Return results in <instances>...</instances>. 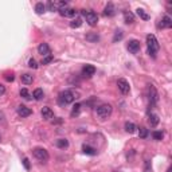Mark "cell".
Instances as JSON below:
<instances>
[{
    "instance_id": "603a6c76",
    "label": "cell",
    "mask_w": 172,
    "mask_h": 172,
    "mask_svg": "<svg viewBox=\"0 0 172 172\" xmlns=\"http://www.w3.org/2000/svg\"><path fill=\"white\" fill-rule=\"evenodd\" d=\"M136 14L140 16V19H142V20H149V15L142 8H137L136 10Z\"/></svg>"
},
{
    "instance_id": "30bf717a",
    "label": "cell",
    "mask_w": 172,
    "mask_h": 172,
    "mask_svg": "<svg viewBox=\"0 0 172 172\" xmlns=\"http://www.w3.org/2000/svg\"><path fill=\"white\" fill-rule=\"evenodd\" d=\"M31 113H32L31 109L27 108V106H24V105H19V106H18V114H19L22 118L31 116Z\"/></svg>"
},
{
    "instance_id": "4fadbf2b",
    "label": "cell",
    "mask_w": 172,
    "mask_h": 172,
    "mask_svg": "<svg viewBox=\"0 0 172 172\" xmlns=\"http://www.w3.org/2000/svg\"><path fill=\"white\" fill-rule=\"evenodd\" d=\"M94 73H96V67H94V66H91V65H85L83 66L82 74L85 77H91V75H94Z\"/></svg>"
},
{
    "instance_id": "8d00e7d4",
    "label": "cell",
    "mask_w": 172,
    "mask_h": 172,
    "mask_svg": "<svg viewBox=\"0 0 172 172\" xmlns=\"http://www.w3.org/2000/svg\"><path fill=\"white\" fill-rule=\"evenodd\" d=\"M144 171H145V172H151V166H149V162H148V160L145 162V168H144Z\"/></svg>"
},
{
    "instance_id": "f35d334b",
    "label": "cell",
    "mask_w": 172,
    "mask_h": 172,
    "mask_svg": "<svg viewBox=\"0 0 172 172\" xmlns=\"http://www.w3.org/2000/svg\"><path fill=\"white\" fill-rule=\"evenodd\" d=\"M167 172H172V168L170 167V168H168V170H167Z\"/></svg>"
},
{
    "instance_id": "74e56055",
    "label": "cell",
    "mask_w": 172,
    "mask_h": 172,
    "mask_svg": "<svg viewBox=\"0 0 172 172\" xmlns=\"http://www.w3.org/2000/svg\"><path fill=\"white\" fill-rule=\"evenodd\" d=\"M4 93H6V86H3L2 83H0V96H3Z\"/></svg>"
},
{
    "instance_id": "d6a6232c",
    "label": "cell",
    "mask_w": 172,
    "mask_h": 172,
    "mask_svg": "<svg viewBox=\"0 0 172 172\" xmlns=\"http://www.w3.org/2000/svg\"><path fill=\"white\" fill-rule=\"evenodd\" d=\"M79 109H81V104H75V105H74V108H73V112H71V116H75V114H78V112H79Z\"/></svg>"
},
{
    "instance_id": "52a82bcc",
    "label": "cell",
    "mask_w": 172,
    "mask_h": 172,
    "mask_svg": "<svg viewBox=\"0 0 172 172\" xmlns=\"http://www.w3.org/2000/svg\"><path fill=\"white\" fill-rule=\"evenodd\" d=\"M126 47H128V50H129V53H132V54H137L141 49L140 42H138L137 39H132V41H129Z\"/></svg>"
},
{
    "instance_id": "1f68e13d",
    "label": "cell",
    "mask_w": 172,
    "mask_h": 172,
    "mask_svg": "<svg viewBox=\"0 0 172 172\" xmlns=\"http://www.w3.org/2000/svg\"><path fill=\"white\" fill-rule=\"evenodd\" d=\"M54 61V57L53 55H49V57H45L42 59V65H49V63H51V62Z\"/></svg>"
},
{
    "instance_id": "4316f807",
    "label": "cell",
    "mask_w": 172,
    "mask_h": 172,
    "mask_svg": "<svg viewBox=\"0 0 172 172\" xmlns=\"http://www.w3.org/2000/svg\"><path fill=\"white\" fill-rule=\"evenodd\" d=\"M57 147L58 148H67L69 141L66 140V138H59V140H57Z\"/></svg>"
},
{
    "instance_id": "cb8c5ba5",
    "label": "cell",
    "mask_w": 172,
    "mask_h": 172,
    "mask_svg": "<svg viewBox=\"0 0 172 172\" xmlns=\"http://www.w3.org/2000/svg\"><path fill=\"white\" fill-rule=\"evenodd\" d=\"M125 130L128 132V133H134V132H136V125H134L133 122L126 121L125 122Z\"/></svg>"
},
{
    "instance_id": "4dcf8cb0",
    "label": "cell",
    "mask_w": 172,
    "mask_h": 172,
    "mask_svg": "<svg viewBox=\"0 0 172 172\" xmlns=\"http://www.w3.org/2000/svg\"><path fill=\"white\" fill-rule=\"evenodd\" d=\"M46 7H47V10H49V11H53V12H54V11H58L57 6H55V2H51V0H50L49 3H47Z\"/></svg>"
},
{
    "instance_id": "277c9868",
    "label": "cell",
    "mask_w": 172,
    "mask_h": 172,
    "mask_svg": "<svg viewBox=\"0 0 172 172\" xmlns=\"http://www.w3.org/2000/svg\"><path fill=\"white\" fill-rule=\"evenodd\" d=\"M81 11H82V15L86 18L87 24L91 26V27L97 26V23H98V15L94 12V11H86V10H81Z\"/></svg>"
},
{
    "instance_id": "9a60e30c",
    "label": "cell",
    "mask_w": 172,
    "mask_h": 172,
    "mask_svg": "<svg viewBox=\"0 0 172 172\" xmlns=\"http://www.w3.org/2000/svg\"><path fill=\"white\" fill-rule=\"evenodd\" d=\"M82 151H83V153H85V155H89V156L97 155V149L93 148V147H90V145H86V144L82 145Z\"/></svg>"
},
{
    "instance_id": "f546056e",
    "label": "cell",
    "mask_w": 172,
    "mask_h": 172,
    "mask_svg": "<svg viewBox=\"0 0 172 172\" xmlns=\"http://www.w3.org/2000/svg\"><path fill=\"white\" fill-rule=\"evenodd\" d=\"M138 136H140V138H147V136H148V129L147 128H140Z\"/></svg>"
},
{
    "instance_id": "6da1fadb",
    "label": "cell",
    "mask_w": 172,
    "mask_h": 172,
    "mask_svg": "<svg viewBox=\"0 0 172 172\" xmlns=\"http://www.w3.org/2000/svg\"><path fill=\"white\" fill-rule=\"evenodd\" d=\"M77 98H79V96L75 93V91H73V90H65V91H62V93L59 94V97H58V102H59V105L65 106V105L71 104V102L74 101V100H77Z\"/></svg>"
},
{
    "instance_id": "8992f818",
    "label": "cell",
    "mask_w": 172,
    "mask_h": 172,
    "mask_svg": "<svg viewBox=\"0 0 172 172\" xmlns=\"http://www.w3.org/2000/svg\"><path fill=\"white\" fill-rule=\"evenodd\" d=\"M117 86H118V90L121 91L122 94H128L130 91V86H129V82L124 78H120L117 81Z\"/></svg>"
},
{
    "instance_id": "ffe728a7",
    "label": "cell",
    "mask_w": 172,
    "mask_h": 172,
    "mask_svg": "<svg viewBox=\"0 0 172 172\" xmlns=\"http://www.w3.org/2000/svg\"><path fill=\"white\" fill-rule=\"evenodd\" d=\"M86 41L90 43H97L100 41V35L96 34V32H89V34L86 35Z\"/></svg>"
},
{
    "instance_id": "d4e9b609",
    "label": "cell",
    "mask_w": 172,
    "mask_h": 172,
    "mask_svg": "<svg viewBox=\"0 0 172 172\" xmlns=\"http://www.w3.org/2000/svg\"><path fill=\"white\" fill-rule=\"evenodd\" d=\"M32 96H34V98H35L36 101H39V100H42L45 94H43V90L42 89H35L34 93H32Z\"/></svg>"
},
{
    "instance_id": "7402d4cb",
    "label": "cell",
    "mask_w": 172,
    "mask_h": 172,
    "mask_svg": "<svg viewBox=\"0 0 172 172\" xmlns=\"http://www.w3.org/2000/svg\"><path fill=\"white\" fill-rule=\"evenodd\" d=\"M35 12L38 14V15L45 14L46 12V6L43 4V3H36V4H35Z\"/></svg>"
},
{
    "instance_id": "d6986e66",
    "label": "cell",
    "mask_w": 172,
    "mask_h": 172,
    "mask_svg": "<svg viewBox=\"0 0 172 172\" xmlns=\"http://www.w3.org/2000/svg\"><path fill=\"white\" fill-rule=\"evenodd\" d=\"M22 82L24 83V85H31L32 82H34V77H32L31 74H28V73H26V74H23L20 77Z\"/></svg>"
},
{
    "instance_id": "7a4b0ae2",
    "label": "cell",
    "mask_w": 172,
    "mask_h": 172,
    "mask_svg": "<svg viewBox=\"0 0 172 172\" xmlns=\"http://www.w3.org/2000/svg\"><path fill=\"white\" fill-rule=\"evenodd\" d=\"M147 46H148L149 55H152L153 58H155L156 54H157V51H159V49H160V45H159L156 36L153 34H148L147 35Z\"/></svg>"
},
{
    "instance_id": "e0dca14e",
    "label": "cell",
    "mask_w": 172,
    "mask_h": 172,
    "mask_svg": "<svg viewBox=\"0 0 172 172\" xmlns=\"http://www.w3.org/2000/svg\"><path fill=\"white\" fill-rule=\"evenodd\" d=\"M159 121H160V118H159V116H157V114H155V113H151V114H149L148 122H149V125H151V126H153V128L157 126Z\"/></svg>"
},
{
    "instance_id": "3957f363",
    "label": "cell",
    "mask_w": 172,
    "mask_h": 172,
    "mask_svg": "<svg viewBox=\"0 0 172 172\" xmlns=\"http://www.w3.org/2000/svg\"><path fill=\"white\" fill-rule=\"evenodd\" d=\"M96 113L100 118H108L112 114V105L109 104H102L96 108Z\"/></svg>"
},
{
    "instance_id": "d590c367",
    "label": "cell",
    "mask_w": 172,
    "mask_h": 172,
    "mask_svg": "<svg viewBox=\"0 0 172 172\" xmlns=\"http://www.w3.org/2000/svg\"><path fill=\"white\" fill-rule=\"evenodd\" d=\"M4 79H6L7 82H12V81H14V75H12V74H11V75L7 74V75H4Z\"/></svg>"
},
{
    "instance_id": "44dd1931",
    "label": "cell",
    "mask_w": 172,
    "mask_h": 172,
    "mask_svg": "<svg viewBox=\"0 0 172 172\" xmlns=\"http://www.w3.org/2000/svg\"><path fill=\"white\" fill-rule=\"evenodd\" d=\"M81 26H82V18H79V16H77L75 19H73L70 22L71 28H78V27H81Z\"/></svg>"
},
{
    "instance_id": "e575fe53",
    "label": "cell",
    "mask_w": 172,
    "mask_h": 172,
    "mask_svg": "<svg viewBox=\"0 0 172 172\" xmlns=\"http://www.w3.org/2000/svg\"><path fill=\"white\" fill-rule=\"evenodd\" d=\"M22 162H23V166H24V168H26V170H30V160H28L27 159V157H24V159L23 160H22Z\"/></svg>"
},
{
    "instance_id": "8fae6325",
    "label": "cell",
    "mask_w": 172,
    "mask_h": 172,
    "mask_svg": "<svg viewBox=\"0 0 172 172\" xmlns=\"http://www.w3.org/2000/svg\"><path fill=\"white\" fill-rule=\"evenodd\" d=\"M59 11V14L62 16H66V18H74L77 15V11L74 8H62V10H58Z\"/></svg>"
},
{
    "instance_id": "9c48e42d",
    "label": "cell",
    "mask_w": 172,
    "mask_h": 172,
    "mask_svg": "<svg viewBox=\"0 0 172 172\" xmlns=\"http://www.w3.org/2000/svg\"><path fill=\"white\" fill-rule=\"evenodd\" d=\"M38 53L41 54L42 57H49V55H51V49L47 43H41V45L38 46Z\"/></svg>"
},
{
    "instance_id": "836d02e7",
    "label": "cell",
    "mask_w": 172,
    "mask_h": 172,
    "mask_svg": "<svg viewBox=\"0 0 172 172\" xmlns=\"http://www.w3.org/2000/svg\"><path fill=\"white\" fill-rule=\"evenodd\" d=\"M28 66H30L31 69H38V63H36V61L34 58H31V59L28 61Z\"/></svg>"
},
{
    "instance_id": "7c38bea8",
    "label": "cell",
    "mask_w": 172,
    "mask_h": 172,
    "mask_svg": "<svg viewBox=\"0 0 172 172\" xmlns=\"http://www.w3.org/2000/svg\"><path fill=\"white\" fill-rule=\"evenodd\" d=\"M104 15L105 16H114L116 15V7L113 3H108V6L105 7V10H104Z\"/></svg>"
},
{
    "instance_id": "f1b7e54d",
    "label": "cell",
    "mask_w": 172,
    "mask_h": 172,
    "mask_svg": "<svg viewBox=\"0 0 172 172\" xmlns=\"http://www.w3.org/2000/svg\"><path fill=\"white\" fill-rule=\"evenodd\" d=\"M163 136H164V134H163V132H159V130H155V132L152 133V137L155 138V140H157V141L163 140Z\"/></svg>"
},
{
    "instance_id": "ba28073f",
    "label": "cell",
    "mask_w": 172,
    "mask_h": 172,
    "mask_svg": "<svg viewBox=\"0 0 172 172\" xmlns=\"http://www.w3.org/2000/svg\"><path fill=\"white\" fill-rule=\"evenodd\" d=\"M148 90H149V101H151L152 105H156L157 101H159V93H157L156 87L153 85H149Z\"/></svg>"
},
{
    "instance_id": "5b68a950",
    "label": "cell",
    "mask_w": 172,
    "mask_h": 172,
    "mask_svg": "<svg viewBox=\"0 0 172 172\" xmlns=\"http://www.w3.org/2000/svg\"><path fill=\"white\" fill-rule=\"evenodd\" d=\"M32 153H34V156L39 160V162H42V163H46L47 160H49V157H50L49 152H47L45 148H41V147L34 148V149H32Z\"/></svg>"
},
{
    "instance_id": "83f0119b",
    "label": "cell",
    "mask_w": 172,
    "mask_h": 172,
    "mask_svg": "<svg viewBox=\"0 0 172 172\" xmlns=\"http://www.w3.org/2000/svg\"><path fill=\"white\" fill-rule=\"evenodd\" d=\"M122 36H124L122 30H117V31L114 32V36H113V42L117 43L118 41H121V39H122Z\"/></svg>"
},
{
    "instance_id": "5bb4252c",
    "label": "cell",
    "mask_w": 172,
    "mask_h": 172,
    "mask_svg": "<svg viewBox=\"0 0 172 172\" xmlns=\"http://www.w3.org/2000/svg\"><path fill=\"white\" fill-rule=\"evenodd\" d=\"M41 114H42V117H43V120H51V118L54 117V112L51 110L50 108L45 106V108H42Z\"/></svg>"
},
{
    "instance_id": "484cf974",
    "label": "cell",
    "mask_w": 172,
    "mask_h": 172,
    "mask_svg": "<svg viewBox=\"0 0 172 172\" xmlns=\"http://www.w3.org/2000/svg\"><path fill=\"white\" fill-rule=\"evenodd\" d=\"M19 94H20L22 98H24V100H27V101L31 100V94H30V91H28L27 89H20Z\"/></svg>"
},
{
    "instance_id": "ac0fdd59",
    "label": "cell",
    "mask_w": 172,
    "mask_h": 172,
    "mask_svg": "<svg viewBox=\"0 0 172 172\" xmlns=\"http://www.w3.org/2000/svg\"><path fill=\"white\" fill-rule=\"evenodd\" d=\"M124 20H125L126 24H132L134 23V15L129 11H124Z\"/></svg>"
},
{
    "instance_id": "2e32d148",
    "label": "cell",
    "mask_w": 172,
    "mask_h": 172,
    "mask_svg": "<svg viewBox=\"0 0 172 172\" xmlns=\"http://www.w3.org/2000/svg\"><path fill=\"white\" fill-rule=\"evenodd\" d=\"M172 26V20H171V18L170 16H163V19L162 22H160V24H159V27L160 28H170Z\"/></svg>"
}]
</instances>
